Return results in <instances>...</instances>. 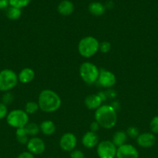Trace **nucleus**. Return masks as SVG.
<instances>
[{"label": "nucleus", "mask_w": 158, "mask_h": 158, "mask_svg": "<svg viewBox=\"0 0 158 158\" xmlns=\"http://www.w3.org/2000/svg\"><path fill=\"white\" fill-rule=\"evenodd\" d=\"M39 108L45 113L57 111L61 106V99L58 94L51 89H43L38 97Z\"/></svg>", "instance_id": "nucleus-1"}, {"label": "nucleus", "mask_w": 158, "mask_h": 158, "mask_svg": "<svg viewBox=\"0 0 158 158\" xmlns=\"http://www.w3.org/2000/svg\"><path fill=\"white\" fill-rule=\"evenodd\" d=\"M94 119L101 127L111 129L114 127L117 123V114L116 109L110 105L101 106L95 110Z\"/></svg>", "instance_id": "nucleus-2"}, {"label": "nucleus", "mask_w": 158, "mask_h": 158, "mask_svg": "<svg viewBox=\"0 0 158 158\" xmlns=\"http://www.w3.org/2000/svg\"><path fill=\"white\" fill-rule=\"evenodd\" d=\"M79 54L84 58H91L99 50V42L93 36H86L78 43Z\"/></svg>", "instance_id": "nucleus-3"}, {"label": "nucleus", "mask_w": 158, "mask_h": 158, "mask_svg": "<svg viewBox=\"0 0 158 158\" xmlns=\"http://www.w3.org/2000/svg\"><path fill=\"white\" fill-rule=\"evenodd\" d=\"M99 72L100 71L97 66L89 62H85L82 63L79 69V73L83 81L89 85L97 82Z\"/></svg>", "instance_id": "nucleus-4"}, {"label": "nucleus", "mask_w": 158, "mask_h": 158, "mask_svg": "<svg viewBox=\"0 0 158 158\" xmlns=\"http://www.w3.org/2000/svg\"><path fill=\"white\" fill-rule=\"evenodd\" d=\"M18 76L12 69H5L0 71V91L8 92L13 89L18 83Z\"/></svg>", "instance_id": "nucleus-5"}, {"label": "nucleus", "mask_w": 158, "mask_h": 158, "mask_svg": "<svg viewBox=\"0 0 158 158\" xmlns=\"http://www.w3.org/2000/svg\"><path fill=\"white\" fill-rule=\"evenodd\" d=\"M6 122L14 128L24 127L29 123V117L26 112L23 110H13L8 114Z\"/></svg>", "instance_id": "nucleus-6"}, {"label": "nucleus", "mask_w": 158, "mask_h": 158, "mask_svg": "<svg viewBox=\"0 0 158 158\" xmlns=\"http://www.w3.org/2000/svg\"><path fill=\"white\" fill-rule=\"evenodd\" d=\"M117 148L112 141L103 140L97 145V154L99 158H115Z\"/></svg>", "instance_id": "nucleus-7"}, {"label": "nucleus", "mask_w": 158, "mask_h": 158, "mask_svg": "<svg viewBox=\"0 0 158 158\" xmlns=\"http://www.w3.org/2000/svg\"><path fill=\"white\" fill-rule=\"evenodd\" d=\"M28 151L33 155H40L44 152L46 145L44 141L40 137H32L26 143Z\"/></svg>", "instance_id": "nucleus-8"}, {"label": "nucleus", "mask_w": 158, "mask_h": 158, "mask_svg": "<svg viewBox=\"0 0 158 158\" xmlns=\"http://www.w3.org/2000/svg\"><path fill=\"white\" fill-rule=\"evenodd\" d=\"M98 83L104 88H111L116 84V77L112 72L105 69H102L99 72Z\"/></svg>", "instance_id": "nucleus-9"}, {"label": "nucleus", "mask_w": 158, "mask_h": 158, "mask_svg": "<svg viewBox=\"0 0 158 158\" xmlns=\"http://www.w3.org/2000/svg\"><path fill=\"white\" fill-rule=\"evenodd\" d=\"M116 158H139L137 149L132 144H125L117 148Z\"/></svg>", "instance_id": "nucleus-10"}, {"label": "nucleus", "mask_w": 158, "mask_h": 158, "mask_svg": "<svg viewBox=\"0 0 158 158\" xmlns=\"http://www.w3.org/2000/svg\"><path fill=\"white\" fill-rule=\"evenodd\" d=\"M77 145V138L72 133H66L60 140V147L64 151L71 152Z\"/></svg>", "instance_id": "nucleus-11"}, {"label": "nucleus", "mask_w": 158, "mask_h": 158, "mask_svg": "<svg viewBox=\"0 0 158 158\" xmlns=\"http://www.w3.org/2000/svg\"><path fill=\"white\" fill-rule=\"evenodd\" d=\"M136 142H137V144L141 148H151L156 143V137L153 133H143L138 136L136 138Z\"/></svg>", "instance_id": "nucleus-12"}, {"label": "nucleus", "mask_w": 158, "mask_h": 158, "mask_svg": "<svg viewBox=\"0 0 158 158\" xmlns=\"http://www.w3.org/2000/svg\"><path fill=\"white\" fill-rule=\"evenodd\" d=\"M82 144L88 149L94 148L99 144V137L97 134L92 131H88L85 133L82 137Z\"/></svg>", "instance_id": "nucleus-13"}, {"label": "nucleus", "mask_w": 158, "mask_h": 158, "mask_svg": "<svg viewBox=\"0 0 158 158\" xmlns=\"http://www.w3.org/2000/svg\"><path fill=\"white\" fill-rule=\"evenodd\" d=\"M102 100L99 94L88 95L85 100V104L89 110H97L102 106Z\"/></svg>", "instance_id": "nucleus-14"}, {"label": "nucleus", "mask_w": 158, "mask_h": 158, "mask_svg": "<svg viewBox=\"0 0 158 158\" xmlns=\"http://www.w3.org/2000/svg\"><path fill=\"white\" fill-rule=\"evenodd\" d=\"M74 6L73 2H71L69 0H63L59 3L58 6H57V11L59 13L62 15H70L72 14L74 12Z\"/></svg>", "instance_id": "nucleus-15"}, {"label": "nucleus", "mask_w": 158, "mask_h": 158, "mask_svg": "<svg viewBox=\"0 0 158 158\" xmlns=\"http://www.w3.org/2000/svg\"><path fill=\"white\" fill-rule=\"evenodd\" d=\"M35 77V72L31 68H24L20 72L18 80L22 83H28L33 81Z\"/></svg>", "instance_id": "nucleus-16"}, {"label": "nucleus", "mask_w": 158, "mask_h": 158, "mask_svg": "<svg viewBox=\"0 0 158 158\" xmlns=\"http://www.w3.org/2000/svg\"><path fill=\"white\" fill-rule=\"evenodd\" d=\"M40 130L44 135L51 136L56 131V126L51 120H44L40 125Z\"/></svg>", "instance_id": "nucleus-17"}, {"label": "nucleus", "mask_w": 158, "mask_h": 158, "mask_svg": "<svg viewBox=\"0 0 158 158\" xmlns=\"http://www.w3.org/2000/svg\"><path fill=\"white\" fill-rule=\"evenodd\" d=\"M88 11L90 13L96 16L102 15L105 12V6L99 2H94L90 3L88 6Z\"/></svg>", "instance_id": "nucleus-18"}, {"label": "nucleus", "mask_w": 158, "mask_h": 158, "mask_svg": "<svg viewBox=\"0 0 158 158\" xmlns=\"http://www.w3.org/2000/svg\"><path fill=\"white\" fill-rule=\"evenodd\" d=\"M127 140V134L123 131H118L115 133L112 137V143H114L116 148L125 144Z\"/></svg>", "instance_id": "nucleus-19"}, {"label": "nucleus", "mask_w": 158, "mask_h": 158, "mask_svg": "<svg viewBox=\"0 0 158 158\" xmlns=\"http://www.w3.org/2000/svg\"><path fill=\"white\" fill-rule=\"evenodd\" d=\"M15 137H16L17 141L21 143V144H26L28 140H29L28 134L24 127L16 129V131H15Z\"/></svg>", "instance_id": "nucleus-20"}, {"label": "nucleus", "mask_w": 158, "mask_h": 158, "mask_svg": "<svg viewBox=\"0 0 158 158\" xmlns=\"http://www.w3.org/2000/svg\"><path fill=\"white\" fill-rule=\"evenodd\" d=\"M22 15V11L18 8L10 6L7 9L6 11V16L8 19L11 20H17L20 18Z\"/></svg>", "instance_id": "nucleus-21"}, {"label": "nucleus", "mask_w": 158, "mask_h": 158, "mask_svg": "<svg viewBox=\"0 0 158 158\" xmlns=\"http://www.w3.org/2000/svg\"><path fill=\"white\" fill-rule=\"evenodd\" d=\"M25 130H26V133L28 135L34 137L37 134H38L40 130V127L35 123H28L26 126L24 127Z\"/></svg>", "instance_id": "nucleus-22"}, {"label": "nucleus", "mask_w": 158, "mask_h": 158, "mask_svg": "<svg viewBox=\"0 0 158 158\" xmlns=\"http://www.w3.org/2000/svg\"><path fill=\"white\" fill-rule=\"evenodd\" d=\"M39 108L38 103H36L33 101H29L26 103V106H25V111L27 114H33L36 112H37Z\"/></svg>", "instance_id": "nucleus-23"}, {"label": "nucleus", "mask_w": 158, "mask_h": 158, "mask_svg": "<svg viewBox=\"0 0 158 158\" xmlns=\"http://www.w3.org/2000/svg\"><path fill=\"white\" fill-rule=\"evenodd\" d=\"M31 0H9V6L21 9L29 4Z\"/></svg>", "instance_id": "nucleus-24"}, {"label": "nucleus", "mask_w": 158, "mask_h": 158, "mask_svg": "<svg viewBox=\"0 0 158 158\" xmlns=\"http://www.w3.org/2000/svg\"><path fill=\"white\" fill-rule=\"evenodd\" d=\"M125 133H126L127 136H129L131 138H137L138 136L139 135V130L136 127H129Z\"/></svg>", "instance_id": "nucleus-25"}, {"label": "nucleus", "mask_w": 158, "mask_h": 158, "mask_svg": "<svg viewBox=\"0 0 158 158\" xmlns=\"http://www.w3.org/2000/svg\"><path fill=\"white\" fill-rule=\"evenodd\" d=\"M150 127L153 134H158V116L152 119L150 123Z\"/></svg>", "instance_id": "nucleus-26"}, {"label": "nucleus", "mask_w": 158, "mask_h": 158, "mask_svg": "<svg viewBox=\"0 0 158 158\" xmlns=\"http://www.w3.org/2000/svg\"><path fill=\"white\" fill-rule=\"evenodd\" d=\"M111 49V44L108 42L105 41L99 43V50L103 53H107Z\"/></svg>", "instance_id": "nucleus-27"}, {"label": "nucleus", "mask_w": 158, "mask_h": 158, "mask_svg": "<svg viewBox=\"0 0 158 158\" xmlns=\"http://www.w3.org/2000/svg\"><path fill=\"white\" fill-rule=\"evenodd\" d=\"M8 108L6 104L3 103H0V120L6 118L8 115Z\"/></svg>", "instance_id": "nucleus-28"}, {"label": "nucleus", "mask_w": 158, "mask_h": 158, "mask_svg": "<svg viewBox=\"0 0 158 158\" xmlns=\"http://www.w3.org/2000/svg\"><path fill=\"white\" fill-rule=\"evenodd\" d=\"M12 100H13V96H12V94L9 92H6L2 97V103H3L4 104H6L7 106L8 104L12 103Z\"/></svg>", "instance_id": "nucleus-29"}, {"label": "nucleus", "mask_w": 158, "mask_h": 158, "mask_svg": "<svg viewBox=\"0 0 158 158\" xmlns=\"http://www.w3.org/2000/svg\"><path fill=\"white\" fill-rule=\"evenodd\" d=\"M71 158H85V154L80 150H74L70 154Z\"/></svg>", "instance_id": "nucleus-30"}, {"label": "nucleus", "mask_w": 158, "mask_h": 158, "mask_svg": "<svg viewBox=\"0 0 158 158\" xmlns=\"http://www.w3.org/2000/svg\"><path fill=\"white\" fill-rule=\"evenodd\" d=\"M16 158H35V157H34L33 154L29 153V151H25V152L21 153Z\"/></svg>", "instance_id": "nucleus-31"}, {"label": "nucleus", "mask_w": 158, "mask_h": 158, "mask_svg": "<svg viewBox=\"0 0 158 158\" xmlns=\"http://www.w3.org/2000/svg\"><path fill=\"white\" fill-rule=\"evenodd\" d=\"M99 127H100V126H99V124L96 121L92 122L90 124V129H91V131H92V132L96 133V131L99 130Z\"/></svg>", "instance_id": "nucleus-32"}, {"label": "nucleus", "mask_w": 158, "mask_h": 158, "mask_svg": "<svg viewBox=\"0 0 158 158\" xmlns=\"http://www.w3.org/2000/svg\"><path fill=\"white\" fill-rule=\"evenodd\" d=\"M9 0H0V9H6L9 8Z\"/></svg>", "instance_id": "nucleus-33"}, {"label": "nucleus", "mask_w": 158, "mask_h": 158, "mask_svg": "<svg viewBox=\"0 0 158 158\" xmlns=\"http://www.w3.org/2000/svg\"><path fill=\"white\" fill-rule=\"evenodd\" d=\"M115 158H116V157H115Z\"/></svg>", "instance_id": "nucleus-34"}]
</instances>
